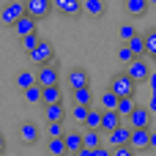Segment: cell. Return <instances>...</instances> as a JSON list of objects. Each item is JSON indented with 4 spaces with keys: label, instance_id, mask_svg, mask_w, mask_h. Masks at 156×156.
Wrapping results in <instances>:
<instances>
[{
    "label": "cell",
    "instance_id": "41",
    "mask_svg": "<svg viewBox=\"0 0 156 156\" xmlns=\"http://www.w3.org/2000/svg\"><path fill=\"white\" fill-rule=\"evenodd\" d=\"M148 3H151V5H156V0H148Z\"/></svg>",
    "mask_w": 156,
    "mask_h": 156
},
{
    "label": "cell",
    "instance_id": "16",
    "mask_svg": "<svg viewBox=\"0 0 156 156\" xmlns=\"http://www.w3.org/2000/svg\"><path fill=\"white\" fill-rule=\"evenodd\" d=\"M44 118H47V123H52V121H63V118H66V107H63V101L44 104Z\"/></svg>",
    "mask_w": 156,
    "mask_h": 156
},
{
    "label": "cell",
    "instance_id": "42",
    "mask_svg": "<svg viewBox=\"0 0 156 156\" xmlns=\"http://www.w3.org/2000/svg\"><path fill=\"white\" fill-rule=\"evenodd\" d=\"M151 60H154V66H156V55H154V58H151Z\"/></svg>",
    "mask_w": 156,
    "mask_h": 156
},
{
    "label": "cell",
    "instance_id": "20",
    "mask_svg": "<svg viewBox=\"0 0 156 156\" xmlns=\"http://www.w3.org/2000/svg\"><path fill=\"white\" fill-rule=\"evenodd\" d=\"M71 96H74V104H85V107H93V93H90V85L71 90Z\"/></svg>",
    "mask_w": 156,
    "mask_h": 156
},
{
    "label": "cell",
    "instance_id": "26",
    "mask_svg": "<svg viewBox=\"0 0 156 156\" xmlns=\"http://www.w3.org/2000/svg\"><path fill=\"white\" fill-rule=\"evenodd\" d=\"M129 47H132V52H134L137 58H145V55H148V47H145V36H140V33H137V36L129 41Z\"/></svg>",
    "mask_w": 156,
    "mask_h": 156
},
{
    "label": "cell",
    "instance_id": "5",
    "mask_svg": "<svg viewBox=\"0 0 156 156\" xmlns=\"http://www.w3.org/2000/svg\"><path fill=\"white\" fill-rule=\"evenodd\" d=\"M25 11L41 22V19H47L55 11V5H52V0H25Z\"/></svg>",
    "mask_w": 156,
    "mask_h": 156
},
{
    "label": "cell",
    "instance_id": "39",
    "mask_svg": "<svg viewBox=\"0 0 156 156\" xmlns=\"http://www.w3.org/2000/svg\"><path fill=\"white\" fill-rule=\"evenodd\" d=\"M3 151H5V134L0 132V154H3Z\"/></svg>",
    "mask_w": 156,
    "mask_h": 156
},
{
    "label": "cell",
    "instance_id": "38",
    "mask_svg": "<svg viewBox=\"0 0 156 156\" xmlns=\"http://www.w3.org/2000/svg\"><path fill=\"white\" fill-rule=\"evenodd\" d=\"M151 151L156 154V129H151Z\"/></svg>",
    "mask_w": 156,
    "mask_h": 156
},
{
    "label": "cell",
    "instance_id": "27",
    "mask_svg": "<svg viewBox=\"0 0 156 156\" xmlns=\"http://www.w3.org/2000/svg\"><path fill=\"white\" fill-rule=\"evenodd\" d=\"M41 93H44V88L36 82V85H30V88L25 90V101H27V104H41Z\"/></svg>",
    "mask_w": 156,
    "mask_h": 156
},
{
    "label": "cell",
    "instance_id": "32",
    "mask_svg": "<svg viewBox=\"0 0 156 156\" xmlns=\"http://www.w3.org/2000/svg\"><path fill=\"white\" fill-rule=\"evenodd\" d=\"M47 137H66V132H63V121H52V123L47 126Z\"/></svg>",
    "mask_w": 156,
    "mask_h": 156
},
{
    "label": "cell",
    "instance_id": "11",
    "mask_svg": "<svg viewBox=\"0 0 156 156\" xmlns=\"http://www.w3.org/2000/svg\"><path fill=\"white\" fill-rule=\"evenodd\" d=\"M19 140H22L25 145H36V143L41 140V129H38L33 121H25V123H19Z\"/></svg>",
    "mask_w": 156,
    "mask_h": 156
},
{
    "label": "cell",
    "instance_id": "43",
    "mask_svg": "<svg viewBox=\"0 0 156 156\" xmlns=\"http://www.w3.org/2000/svg\"><path fill=\"white\" fill-rule=\"evenodd\" d=\"M0 156H3V154H0Z\"/></svg>",
    "mask_w": 156,
    "mask_h": 156
},
{
    "label": "cell",
    "instance_id": "13",
    "mask_svg": "<svg viewBox=\"0 0 156 156\" xmlns=\"http://www.w3.org/2000/svg\"><path fill=\"white\" fill-rule=\"evenodd\" d=\"M151 110L148 107H137L132 115H129V123H132V129H151Z\"/></svg>",
    "mask_w": 156,
    "mask_h": 156
},
{
    "label": "cell",
    "instance_id": "21",
    "mask_svg": "<svg viewBox=\"0 0 156 156\" xmlns=\"http://www.w3.org/2000/svg\"><path fill=\"white\" fill-rule=\"evenodd\" d=\"M107 140H101V129H85V145L88 148H99V145H104Z\"/></svg>",
    "mask_w": 156,
    "mask_h": 156
},
{
    "label": "cell",
    "instance_id": "4",
    "mask_svg": "<svg viewBox=\"0 0 156 156\" xmlns=\"http://www.w3.org/2000/svg\"><path fill=\"white\" fill-rule=\"evenodd\" d=\"M132 132H134L132 123L123 121L118 129H112V132L107 134V145H112V148H118V145H129V143H132Z\"/></svg>",
    "mask_w": 156,
    "mask_h": 156
},
{
    "label": "cell",
    "instance_id": "35",
    "mask_svg": "<svg viewBox=\"0 0 156 156\" xmlns=\"http://www.w3.org/2000/svg\"><path fill=\"white\" fill-rule=\"evenodd\" d=\"M112 156H137V151L132 145H118V148H112Z\"/></svg>",
    "mask_w": 156,
    "mask_h": 156
},
{
    "label": "cell",
    "instance_id": "7",
    "mask_svg": "<svg viewBox=\"0 0 156 156\" xmlns=\"http://www.w3.org/2000/svg\"><path fill=\"white\" fill-rule=\"evenodd\" d=\"M36 77H38V85L47 88V85H58L60 71H58V66H55V60H52V63H41L38 71H36Z\"/></svg>",
    "mask_w": 156,
    "mask_h": 156
},
{
    "label": "cell",
    "instance_id": "23",
    "mask_svg": "<svg viewBox=\"0 0 156 156\" xmlns=\"http://www.w3.org/2000/svg\"><path fill=\"white\" fill-rule=\"evenodd\" d=\"M36 82H38V77H36L33 71H19V74H16V88H19V90H27V88L36 85Z\"/></svg>",
    "mask_w": 156,
    "mask_h": 156
},
{
    "label": "cell",
    "instance_id": "19",
    "mask_svg": "<svg viewBox=\"0 0 156 156\" xmlns=\"http://www.w3.org/2000/svg\"><path fill=\"white\" fill-rule=\"evenodd\" d=\"M47 154L49 156H69L66 154V140L63 137H49L47 140Z\"/></svg>",
    "mask_w": 156,
    "mask_h": 156
},
{
    "label": "cell",
    "instance_id": "29",
    "mask_svg": "<svg viewBox=\"0 0 156 156\" xmlns=\"http://www.w3.org/2000/svg\"><path fill=\"white\" fill-rule=\"evenodd\" d=\"M38 41H41L38 30H36V33H30V36H25V38H19V44H22V49H25V52H33V49L38 47Z\"/></svg>",
    "mask_w": 156,
    "mask_h": 156
},
{
    "label": "cell",
    "instance_id": "34",
    "mask_svg": "<svg viewBox=\"0 0 156 156\" xmlns=\"http://www.w3.org/2000/svg\"><path fill=\"white\" fill-rule=\"evenodd\" d=\"M88 110H90V107H85V104H74V107H71V118H77V121H82V123H85Z\"/></svg>",
    "mask_w": 156,
    "mask_h": 156
},
{
    "label": "cell",
    "instance_id": "1",
    "mask_svg": "<svg viewBox=\"0 0 156 156\" xmlns=\"http://www.w3.org/2000/svg\"><path fill=\"white\" fill-rule=\"evenodd\" d=\"M110 90H115L118 96H134L137 82L129 77V71H118V74H112V80H110Z\"/></svg>",
    "mask_w": 156,
    "mask_h": 156
},
{
    "label": "cell",
    "instance_id": "18",
    "mask_svg": "<svg viewBox=\"0 0 156 156\" xmlns=\"http://www.w3.org/2000/svg\"><path fill=\"white\" fill-rule=\"evenodd\" d=\"M115 110L121 112V118H123V121H129V115L137 110V104H134V96H121V99H118V107H115Z\"/></svg>",
    "mask_w": 156,
    "mask_h": 156
},
{
    "label": "cell",
    "instance_id": "36",
    "mask_svg": "<svg viewBox=\"0 0 156 156\" xmlns=\"http://www.w3.org/2000/svg\"><path fill=\"white\" fill-rule=\"evenodd\" d=\"M93 154H96V156H112V145H107V143H104V145H99Z\"/></svg>",
    "mask_w": 156,
    "mask_h": 156
},
{
    "label": "cell",
    "instance_id": "14",
    "mask_svg": "<svg viewBox=\"0 0 156 156\" xmlns=\"http://www.w3.org/2000/svg\"><path fill=\"white\" fill-rule=\"evenodd\" d=\"M129 145L134 151H151V129H134Z\"/></svg>",
    "mask_w": 156,
    "mask_h": 156
},
{
    "label": "cell",
    "instance_id": "2",
    "mask_svg": "<svg viewBox=\"0 0 156 156\" xmlns=\"http://www.w3.org/2000/svg\"><path fill=\"white\" fill-rule=\"evenodd\" d=\"M27 60H30L33 66H41V63H52V60H55V47H52V41L41 38V41H38V47H36L33 52H27Z\"/></svg>",
    "mask_w": 156,
    "mask_h": 156
},
{
    "label": "cell",
    "instance_id": "8",
    "mask_svg": "<svg viewBox=\"0 0 156 156\" xmlns=\"http://www.w3.org/2000/svg\"><path fill=\"white\" fill-rule=\"evenodd\" d=\"M52 5L63 16H80L85 11V0H52Z\"/></svg>",
    "mask_w": 156,
    "mask_h": 156
},
{
    "label": "cell",
    "instance_id": "22",
    "mask_svg": "<svg viewBox=\"0 0 156 156\" xmlns=\"http://www.w3.org/2000/svg\"><path fill=\"white\" fill-rule=\"evenodd\" d=\"M104 8H107L104 0H85V14L93 16V19H99V16L104 14Z\"/></svg>",
    "mask_w": 156,
    "mask_h": 156
},
{
    "label": "cell",
    "instance_id": "24",
    "mask_svg": "<svg viewBox=\"0 0 156 156\" xmlns=\"http://www.w3.org/2000/svg\"><path fill=\"white\" fill-rule=\"evenodd\" d=\"M60 101V85H47L41 93V104H55Z\"/></svg>",
    "mask_w": 156,
    "mask_h": 156
},
{
    "label": "cell",
    "instance_id": "3",
    "mask_svg": "<svg viewBox=\"0 0 156 156\" xmlns=\"http://www.w3.org/2000/svg\"><path fill=\"white\" fill-rule=\"evenodd\" d=\"M22 14H25V0H8V3L0 8V22L8 25V27H14Z\"/></svg>",
    "mask_w": 156,
    "mask_h": 156
},
{
    "label": "cell",
    "instance_id": "12",
    "mask_svg": "<svg viewBox=\"0 0 156 156\" xmlns=\"http://www.w3.org/2000/svg\"><path fill=\"white\" fill-rule=\"evenodd\" d=\"M66 154L69 156H77L82 148H85V132H66Z\"/></svg>",
    "mask_w": 156,
    "mask_h": 156
},
{
    "label": "cell",
    "instance_id": "33",
    "mask_svg": "<svg viewBox=\"0 0 156 156\" xmlns=\"http://www.w3.org/2000/svg\"><path fill=\"white\" fill-rule=\"evenodd\" d=\"M145 47H148V55L154 58L156 55V27H151V30L145 33Z\"/></svg>",
    "mask_w": 156,
    "mask_h": 156
},
{
    "label": "cell",
    "instance_id": "31",
    "mask_svg": "<svg viewBox=\"0 0 156 156\" xmlns=\"http://www.w3.org/2000/svg\"><path fill=\"white\" fill-rule=\"evenodd\" d=\"M134 58H137V55H134V52H132V47H129V44H121V49H118V60H121V63H126V66H129V63H132V60H134Z\"/></svg>",
    "mask_w": 156,
    "mask_h": 156
},
{
    "label": "cell",
    "instance_id": "17",
    "mask_svg": "<svg viewBox=\"0 0 156 156\" xmlns=\"http://www.w3.org/2000/svg\"><path fill=\"white\" fill-rule=\"evenodd\" d=\"M123 5H126V14H129V16H143V14L151 8L148 0H123Z\"/></svg>",
    "mask_w": 156,
    "mask_h": 156
},
{
    "label": "cell",
    "instance_id": "9",
    "mask_svg": "<svg viewBox=\"0 0 156 156\" xmlns=\"http://www.w3.org/2000/svg\"><path fill=\"white\" fill-rule=\"evenodd\" d=\"M66 85L71 88V90H77V88H85V85H90V74H88V69H82V66H74L69 74H66Z\"/></svg>",
    "mask_w": 156,
    "mask_h": 156
},
{
    "label": "cell",
    "instance_id": "28",
    "mask_svg": "<svg viewBox=\"0 0 156 156\" xmlns=\"http://www.w3.org/2000/svg\"><path fill=\"white\" fill-rule=\"evenodd\" d=\"M118 36H121V41H123V44H129V41L137 36V27H134L132 22H123V25L118 27Z\"/></svg>",
    "mask_w": 156,
    "mask_h": 156
},
{
    "label": "cell",
    "instance_id": "25",
    "mask_svg": "<svg viewBox=\"0 0 156 156\" xmlns=\"http://www.w3.org/2000/svg\"><path fill=\"white\" fill-rule=\"evenodd\" d=\"M101 115H104V110L90 107L88 110V118H85V129H101Z\"/></svg>",
    "mask_w": 156,
    "mask_h": 156
},
{
    "label": "cell",
    "instance_id": "10",
    "mask_svg": "<svg viewBox=\"0 0 156 156\" xmlns=\"http://www.w3.org/2000/svg\"><path fill=\"white\" fill-rule=\"evenodd\" d=\"M36 25H38V19L36 16H30L27 11L16 19V25H14V33H16V38H25V36H30V33H36Z\"/></svg>",
    "mask_w": 156,
    "mask_h": 156
},
{
    "label": "cell",
    "instance_id": "6",
    "mask_svg": "<svg viewBox=\"0 0 156 156\" xmlns=\"http://www.w3.org/2000/svg\"><path fill=\"white\" fill-rule=\"evenodd\" d=\"M126 71H129V77H132L134 82H148V77H151V66H148L145 58H134V60L126 66Z\"/></svg>",
    "mask_w": 156,
    "mask_h": 156
},
{
    "label": "cell",
    "instance_id": "15",
    "mask_svg": "<svg viewBox=\"0 0 156 156\" xmlns=\"http://www.w3.org/2000/svg\"><path fill=\"white\" fill-rule=\"evenodd\" d=\"M121 123H123V118H121L118 110H104V115H101V132H104V134H110V132L118 129Z\"/></svg>",
    "mask_w": 156,
    "mask_h": 156
},
{
    "label": "cell",
    "instance_id": "30",
    "mask_svg": "<svg viewBox=\"0 0 156 156\" xmlns=\"http://www.w3.org/2000/svg\"><path fill=\"white\" fill-rule=\"evenodd\" d=\"M118 99H121V96H118L115 90H107V93L101 96V110H115V107H118Z\"/></svg>",
    "mask_w": 156,
    "mask_h": 156
},
{
    "label": "cell",
    "instance_id": "37",
    "mask_svg": "<svg viewBox=\"0 0 156 156\" xmlns=\"http://www.w3.org/2000/svg\"><path fill=\"white\" fill-rule=\"evenodd\" d=\"M77 156H96V154H93V148H88V145H85V148H82Z\"/></svg>",
    "mask_w": 156,
    "mask_h": 156
},
{
    "label": "cell",
    "instance_id": "40",
    "mask_svg": "<svg viewBox=\"0 0 156 156\" xmlns=\"http://www.w3.org/2000/svg\"><path fill=\"white\" fill-rule=\"evenodd\" d=\"M148 82H151V88H156V74H151V77H148Z\"/></svg>",
    "mask_w": 156,
    "mask_h": 156
}]
</instances>
